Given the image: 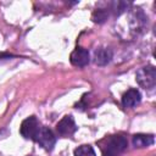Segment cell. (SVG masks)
<instances>
[{"label": "cell", "instance_id": "6da1fadb", "mask_svg": "<svg viewBox=\"0 0 156 156\" xmlns=\"http://www.w3.org/2000/svg\"><path fill=\"white\" fill-rule=\"evenodd\" d=\"M128 146L127 138L123 135H111L105 139V144L102 145V156H118L123 152Z\"/></svg>", "mask_w": 156, "mask_h": 156}, {"label": "cell", "instance_id": "7a4b0ae2", "mask_svg": "<svg viewBox=\"0 0 156 156\" xmlns=\"http://www.w3.org/2000/svg\"><path fill=\"white\" fill-rule=\"evenodd\" d=\"M136 83L147 90H152L156 85V69L154 66H145L136 71L135 73Z\"/></svg>", "mask_w": 156, "mask_h": 156}, {"label": "cell", "instance_id": "3957f363", "mask_svg": "<svg viewBox=\"0 0 156 156\" xmlns=\"http://www.w3.org/2000/svg\"><path fill=\"white\" fill-rule=\"evenodd\" d=\"M40 128H41V126H40L39 121L37 119V117L30 116L22 122V124L20 127V133L24 139H30V140L35 141Z\"/></svg>", "mask_w": 156, "mask_h": 156}, {"label": "cell", "instance_id": "277c9868", "mask_svg": "<svg viewBox=\"0 0 156 156\" xmlns=\"http://www.w3.org/2000/svg\"><path fill=\"white\" fill-rule=\"evenodd\" d=\"M35 143H38L46 151H51L56 144V136L50 128L41 126L39 133H38V136L35 139Z\"/></svg>", "mask_w": 156, "mask_h": 156}, {"label": "cell", "instance_id": "5b68a950", "mask_svg": "<svg viewBox=\"0 0 156 156\" xmlns=\"http://www.w3.org/2000/svg\"><path fill=\"white\" fill-rule=\"evenodd\" d=\"M56 130L62 136H69V135H72L77 130V126H76V122H74L73 117L72 116H65V117H62L57 122V124H56Z\"/></svg>", "mask_w": 156, "mask_h": 156}, {"label": "cell", "instance_id": "8992f818", "mask_svg": "<svg viewBox=\"0 0 156 156\" xmlns=\"http://www.w3.org/2000/svg\"><path fill=\"white\" fill-rule=\"evenodd\" d=\"M69 61L73 66L76 67H84L89 63L90 61V55H89V51L84 48H76L72 52H71V56H69Z\"/></svg>", "mask_w": 156, "mask_h": 156}, {"label": "cell", "instance_id": "52a82bcc", "mask_svg": "<svg viewBox=\"0 0 156 156\" xmlns=\"http://www.w3.org/2000/svg\"><path fill=\"white\" fill-rule=\"evenodd\" d=\"M141 101V95L138 89H128L123 95H122V105L124 107H134L139 105Z\"/></svg>", "mask_w": 156, "mask_h": 156}, {"label": "cell", "instance_id": "ba28073f", "mask_svg": "<svg viewBox=\"0 0 156 156\" xmlns=\"http://www.w3.org/2000/svg\"><path fill=\"white\" fill-rule=\"evenodd\" d=\"M112 55L110 48H98L94 51V62L98 66H106L112 60Z\"/></svg>", "mask_w": 156, "mask_h": 156}, {"label": "cell", "instance_id": "9c48e42d", "mask_svg": "<svg viewBox=\"0 0 156 156\" xmlns=\"http://www.w3.org/2000/svg\"><path fill=\"white\" fill-rule=\"evenodd\" d=\"M155 141L152 134H134L133 135V145L135 147H146L152 145Z\"/></svg>", "mask_w": 156, "mask_h": 156}, {"label": "cell", "instance_id": "30bf717a", "mask_svg": "<svg viewBox=\"0 0 156 156\" xmlns=\"http://www.w3.org/2000/svg\"><path fill=\"white\" fill-rule=\"evenodd\" d=\"M145 22H146V17H145V15H144L140 10L136 11V12L132 16L130 23H132V28H133L134 30H140V29L145 26Z\"/></svg>", "mask_w": 156, "mask_h": 156}, {"label": "cell", "instance_id": "8fae6325", "mask_svg": "<svg viewBox=\"0 0 156 156\" xmlns=\"http://www.w3.org/2000/svg\"><path fill=\"white\" fill-rule=\"evenodd\" d=\"M74 156H96L93 146L90 145H80L74 150Z\"/></svg>", "mask_w": 156, "mask_h": 156}, {"label": "cell", "instance_id": "7c38bea8", "mask_svg": "<svg viewBox=\"0 0 156 156\" xmlns=\"http://www.w3.org/2000/svg\"><path fill=\"white\" fill-rule=\"evenodd\" d=\"M107 17H108V12H107L106 10H104V9H98V10H95V11L93 12L91 20H93L94 22H96V23H102V22H105V21L107 20Z\"/></svg>", "mask_w": 156, "mask_h": 156}, {"label": "cell", "instance_id": "4fadbf2b", "mask_svg": "<svg viewBox=\"0 0 156 156\" xmlns=\"http://www.w3.org/2000/svg\"><path fill=\"white\" fill-rule=\"evenodd\" d=\"M28 156H30V155H28Z\"/></svg>", "mask_w": 156, "mask_h": 156}]
</instances>
